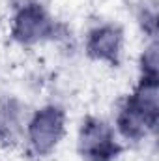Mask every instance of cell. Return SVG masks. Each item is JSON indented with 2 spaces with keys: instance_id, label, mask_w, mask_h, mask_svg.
<instances>
[{
  "instance_id": "1",
  "label": "cell",
  "mask_w": 159,
  "mask_h": 161,
  "mask_svg": "<svg viewBox=\"0 0 159 161\" xmlns=\"http://www.w3.org/2000/svg\"><path fill=\"white\" fill-rule=\"evenodd\" d=\"M157 97V79L142 77L118 114V129L125 139L140 141L156 129L159 120Z\"/></svg>"
},
{
  "instance_id": "2",
  "label": "cell",
  "mask_w": 159,
  "mask_h": 161,
  "mask_svg": "<svg viewBox=\"0 0 159 161\" xmlns=\"http://www.w3.org/2000/svg\"><path fill=\"white\" fill-rule=\"evenodd\" d=\"M79 152L86 161H112L122 152V146L105 122L86 118L80 127Z\"/></svg>"
},
{
  "instance_id": "3",
  "label": "cell",
  "mask_w": 159,
  "mask_h": 161,
  "mask_svg": "<svg viewBox=\"0 0 159 161\" xmlns=\"http://www.w3.org/2000/svg\"><path fill=\"white\" fill-rule=\"evenodd\" d=\"M64 135V111L58 107H45L32 118L28 137L38 154H49Z\"/></svg>"
},
{
  "instance_id": "4",
  "label": "cell",
  "mask_w": 159,
  "mask_h": 161,
  "mask_svg": "<svg viewBox=\"0 0 159 161\" xmlns=\"http://www.w3.org/2000/svg\"><path fill=\"white\" fill-rule=\"evenodd\" d=\"M54 23L38 4L25 6L13 23V38L23 43H36L47 36H52Z\"/></svg>"
},
{
  "instance_id": "5",
  "label": "cell",
  "mask_w": 159,
  "mask_h": 161,
  "mask_svg": "<svg viewBox=\"0 0 159 161\" xmlns=\"http://www.w3.org/2000/svg\"><path fill=\"white\" fill-rule=\"evenodd\" d=\"M120 49H122V32L116 26H101L90 32V38L86 43V51L92 58L109 62L116 66L120 60Z\"/></svg>"
}]
</instances>
